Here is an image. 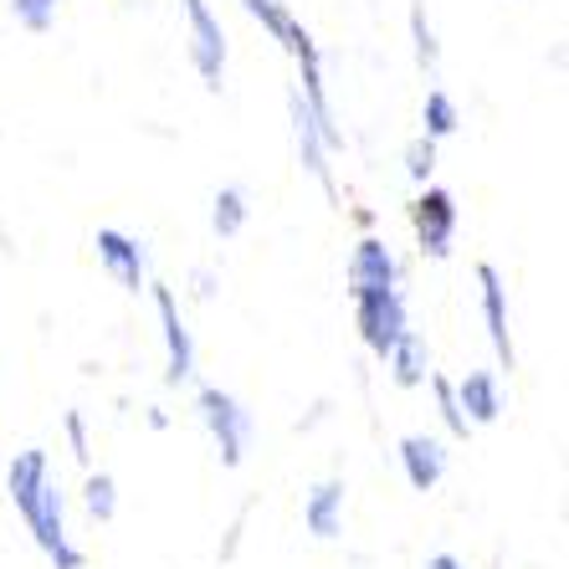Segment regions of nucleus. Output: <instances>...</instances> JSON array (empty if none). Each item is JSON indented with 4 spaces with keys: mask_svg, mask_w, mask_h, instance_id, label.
<instances>
[{
    "mask_svg": "<svg viewBox=\"0 0 569 569\" xmlns=\"http://www.w3.org/2000/svg\"><path fill=\"white\" fill-rule=\"evenodd\" d=\"M411 221H416V237H421L426 257L451 252V237H457V200H451L447 190H421L411 206Z\"/></svg>",
    "mask_w": 569,
    "mask_h": 569,
    "instance_id": "nucleus-5",
    "label": "nucleus"
},
{
    "mask_svg": "<svg viewBox=\"0 0 569 569\" xmlns=\"http://www.w3.org/2000/svg\"><path fill=\"white\" fill-rule=\"evenodd\" d=\"M186 21H190V57H196V72L206 78V88H221L226 78V31L211 16L206 0H186Z\"/></svg>",
    "mask_w": 569,
    "mask_h": 569,
    "instance_id": "nucleus-3",
    "label": "nucleus"
},
{
    "mask_svg": "<svg viewBox=\"0 0 569 569\" xmlns=\"http://www.w3.org/2000/svg\"><path fill=\"white\" fill-rule=\"evenodd\" d=\"M6 488H11L16 513L27 518L31 539L41 543V555L52 559V569H82V549L67 539V518H62V492L52 488V472H47V451L31 447L21 451L6 472Z\"/></svg>",
    "mask_w": 569,
    "mask_h": 569,
    "instance_id": "nucleus-1",
    "label": "nucleus"
},
{
    "mask_svg": "<svg viewBox=\"0 0 569 569\" xmlns=\"http://www.w3.org/2000/svg\"><path fill=\"white\" fill-rule=\"evenodd\" d=\"M400 467H406V482H411L416 492H431L447 477V447H441L437 437H406L400 441Z\"/></svg>",
    "mask_w": 569,
    "mask_h": 569,
    "instance_id": "nucleus-9",
    "label": "nucleus"
},
{
    "mask_svg": "<svg viewBox=\"0 0 569 569\" xmlns=\"http://www.w3.org/2000/svg\"><path fill=\"white\" fill-rule=\"evenodd\" d=\"M457 406H462V416H467V426H488V421H498V411H503V396H498V375H488V370H472L462 385H457Z\"/></svg>",
    "mask_w": 569,
    "mask_h": 569,
    "instance_id": "nucleus-11",
    "label": "nucleus"
},
{
    "mask_svg": "<svg viewBox=\"0 0 569 569\" xmlns=\"http://www.w3.org/2000/svg\"><path fill=\"white\" fill-rule=\"evenodd\" d=\"M211 226H216V237H237L241 226H247V196H241L237 186H226L221 196H216Z\"/></svg>",
    "mask_w": 569,
    "mask_h": 569,
    "instance_id": "nucleus-14",
    "label": "nucleus"
},
{
    "mask_svg": "<svg viewBox=\"0 0 569 569\" xmlns=\"http://www.w3.org/2000/svg\"><path fill=\"white\" fill-rule=\"evenodd\" d=\"M247 11L257 16L267 27V37H278V41H288V31H292V16H288V6L282 0H247Z\"/></svg>",
    "mask_w": 569,
    "mask_h": 569,
    "instance_id": "nucleus-18",
    "label": "nucleus"
},
{
    "mask_svg": "<svg viewBox=\"0 0 569 569\" xmlns=\"http://www.w3.org/2000/svg\"><path fill=\"white\" fill-rule=\"evenodd\" d=\"M477 288H482V318H488V339L498 349L508 370H513V333H508V292H503V278H498V267H477Z\"/></svg>",
    "mask_w": 569,
    "mask_h": 569,
    "instance_id": "nucleus-8",
    "label": "nucleus"
},
{
    "mask_svg": "<svg viewBox=\"0 0 569 569\" xmlns=\"http://www.w3.org/2000/svg\"><path fill=\"white\" fill-rule=\"evenodd\" d=\"M98 262H103L129 292L144 288V252H139V241L123 237V231H113V226L98 231Z\"/></svg>",
    "mask_w": 569,
    "mask_h": 569,
    "instance_id": "nucleus-10",
    "label": "nucleus"
},
{
    "mask_svg": "<svg viewBox=\"0 0 569 569\" xmlns=\"http://www.w3.org/2000/svg\"><path fill=\"white\" fill-rule=\"evenodd\" d=\"M396 288V257L390 247L375 237H365L349 257V298H370V292H390Z\"/></svg>",
    "mask_w": 569,
    "mask_h": 569,
    "instance_id": "nucleus-7",
    "label": "nucleus"
},
{
    "mask_svg": "<svg viewBox=\"0 0 569 569\" xmlns=\"http://www.w3.org/2000/svg\"><path fill=\"white\" fill-rule=\"evenodd\" d=\"M385 359H390V370H396V385H421L426 365H431V349H426V339L416 329H406Z\"/></svg>",
    "mask_w": 569,
    "mask_h": 569,
    "instance_id": "nucleus-13",
    "label": "nucleus"
},
{
    "mask_svg": "<svg viewBox=\"0 0 569 569\" xmlns=\"http://www.w3.org/2000/svg\"><path fill=\"white\" fill-rule=\"evenodd\" d=\"M411 37H416V62L426 67V72H437V31H431V21H426V0H411Z\"/></svg>",
    "mask_w": 569,
    "mask_h": 569,
    "instance_id": "nucleus-15",
    "label": "nucleus"
},
{
    "mask_svg": "<svg viewBox=\"0 0 569 569\" xmlns=\"http://www.w3.org/2000/svg\"><path fill=\"white\" fill-rule=\"evenodd\" d=\"M200 421H206V431H211L221 462L241 467L247 441H252V416L241 411V400L226 396V390H216V385H206V390H200Z\"/></svg>",
    "mask_w": 569,
    "mask_h": 569,
    "instance_id": "nucleus-2",
    "label": "nucleus"
},
{
    "mask_svg": "<svg viewBox=\"0 0 569 569\" xmlns=\"http://www.w3.org/2000/svg\"><path fill=\"white\" fill-rule=\"evenodd\" d=\"M431 390H437V400H441V421H447L457 437H467V416H462V406H457V385L431 375Z\"/></svg>",
    "mask_w": 569,
    "mask_h": 569,
    "instance_id": "nucleus-20",
    "label": "nucleus"
},
{
    "mask_svg": "<svg viewBox=\"0 0 569 569\" xmlns=\"http://www.w3.org/2000/svg\"><path fill=\"white\" fill-rule=\"evenodd\" d=\"M339 518H345V482H318L303 503V523L313 539H333L339 533Z\"/></svg>",
    "mask_w": 569,
    "mask_h": 569,
    "instance_id": "nucleus-12",
    "label": "nucleus"
},
{
    "mask_svg": "<svg viewBox=\"0 0 569 569\" xmlns=\"http://www.w3.org/2000/svg\"><path fill=\"white\" fill-rule=\"evenodd\" d=\"M88 513L103 518V523L119 513V492H113V477H108V472H93V477H88Z\"/></svg>",
    "mask_w": 569,
    "mask_h": 569,
    "instance_id": "nucleus-17",
    "label": "nucleus"
},
{
    "mask_svg": "<svg viewBox=\"0 0 569 569\" xmlns=\"http://www.w3.org/2000/svg\"><path fill=\"white\" fill-rule=\"evenodd\" d=\"M431 164H437V139H416V144L406 149V170H411V180H426Z\"/></svg>",
    "mask_w": 569,
    "mask_h": 569,
    "instance_id": "nucleus-21",
    "label": "nucleus"
},
{
    "mask_svg": "<svg viewBox=\"0 0 569 569\" xmlns=\"http://www.w3.org/2000/svg\"><path fill=\"white\" fill-rule=\"evenodd\" d=\"M154 308H159V329H164V380L180 385L190 380V370H196V345H190V329L186 318H180V308H174V292L170 288H154Z\"/></svg>",
    "mask_w": 569,
    "mask_h": 569,
    "instance_id": "nucleus-6",
    "label": "nucleus"
},
{
    "mask_svg": "<svg viewBox=\"0 0 569 569\" xmlns=\"http://www.w3.org/2000/svg\"><path fill=\"white\" fill-rule=\"evenodd\" d=\"M355 318H359V333H365V345L375 355H390L400 333H406V303H400V292H370V298H355Z\"/></svg>",
    "mask_w": 569,
    "mask_h": 569,
    "instance_id": "nucleus-4",
    "label": "nucleus"
},
{
    "mask_svg": "<svg viewBox=\"0 0 569 569\" xmlns=\"http://www.w3.org/2000/svg\"><path fill=\"white\" fill-rule=\"evenodd\" d=\"M11 11L27 31H47L57 21V0H11Z\"/></svg>",
    "mask_w": 569,
    "mask_h": 569,
    "instance_id": "nucleus-19",
    "label": "nucleus"
},
{
    "mask_svg": "<svg viewBox=\"0 0 569 569\" xmlns=\"http://www.w3.org/2000/svg\"><path fill=\"white\" fill-rule=\"evenodd\" d=\"M426 569H462V559H451V555H431V559H426Z\"/></svg>",
    "mask_w": 569,
    "mask_h": 569,
    "instance_id": "nucleus-22",
    "label": "nucleus"
},
{
    "mask_svg": "<svg viewBox=\"0 0 569 569\" xmlns=\"http://www.w3.org/2000/svg\"><path fill=\"white\" fill-rule=\"evenodd\" d=\"M426 139H447L451 129H457V103H451L447 93H441V88H431V93H426Z\"/></svg>",
    "mask_w": 569,
    "mask_h": 569,
    "instance_id": "nucleus-16",
    "label": "nucleus"
}]
</instances>
